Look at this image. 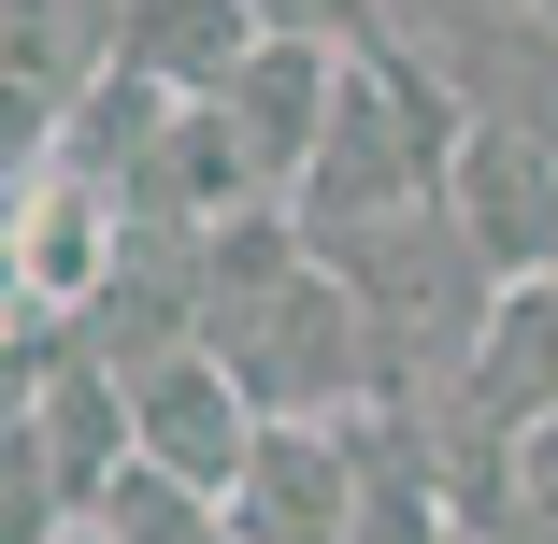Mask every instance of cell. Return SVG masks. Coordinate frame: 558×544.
Here are the masks:
<instances>
[{
  "instance_id": "10",
  "label": "cell",
  "mask_w": 558,
  "mask_h": 544,
  "mask_svg": "<svg viewBox=\"0 0 558 544\" xmlns=\"http://www.w3.org/2000/svg\"><path fill=\"white\" fill-rule=\"evenodd\" d=\"M100 544H244V530H230V501H186V487L130 473L116 501H100Z\"/></svg>"
},
{
  "instance_id": "2",
  "label": "cell",
  "mask_w": 558,
  "mask_h": 544,
  "mask_svg": "<svg viewBox=\"0 0 558 544\" xmlns=\"http://www.w3.org/2000/svg\"><path fill=\"white\" fill-rule=\"evenodd\" d=\"M544 415H558V287H515V301H487L473 359L444 373V401H429V445H444V487H459V516L501 487V459L530 445Z\"/></svg>"
},
{
  "instance_id": "9",
  "label": "cell",
  "mask_w": 558,
  "mask_h": 544,
  "mask_svg": "<svg viewBox=\"0 0 558 544\" xmlns=\"http://www.w3.org/2000/svg\"><path fill=\"white\" fill-rule=\"evenodd\" d=\"M258 44H272L258 0H186V15L144 0V15H130V72H158L172 100H230V86L258 72Z\"/></svg>"
},
{
  "instance_id": "7",
  "label": "cell",
  "mask_w": 558,
  "mask_h": 544,
  "mask_svg": "<svg viewBox=\"0 0 558 544\" xmlns=\"http://www.w3.org/2000/svg\"><path fill=\"white\" fill-rule=\"evenodd\" d=\"M130 58V15H86V0H29V15H0V116H15V172L58 158L72 100Z\"/></svg>"
},
{
  "instance_id": "4",
  "label": "cell",
  "mask_w": 558,
  "mask_h": 544,
  "mask_svg": "<svg viewBox=\"0 0 558 544\" xmlns=\"http://www.w3.org/2000/svg\"><path fill=\"white\" fill-rule=\"evenodd\" d=\"M130 215L72 186V172H15V330H86L100 287H116Z\"/></svg>"
},
{
  "instance_id": "8",
  "label": "cell",
  "mask_w": 558,
  "mask_h": 544,
  "mask_svg": "<svg viewBox=\"0 0 558 544\" xmlns=\"http://www.w3.org/2000/svg\"><path fill=\"white\" fill-rule=\"evenodd\" d=\"M230 530L244 544H344L359 530V430H258Z\"/></svg>"
},
{
  "instance_id": "5",
  "label": "cell",
  "mask_w": 558,
  "mask_h": 544,
  "mask_svg": "<svg viewBox=\"0 0 558 544\" xmlns=\"http://www.w3.org/2000/svg\"><path fill=\"white\" fill-rule=\"evenodd\" d=\"M444 230L473 244V273H487L501 301H515V287H558V158L473 130L459 172H444Z\"/></svg>"
},
{
  "instance_id": "12",
  "label": "cell",
  "mask_w": 558,
  "mask_h": 544,
  "mask_svg": "<svg viewBox=\"0 0 558 544\" xmlns=\"http://www.w3.org/2000/svg\"><path fill=\"white\" fill-rule=\"evenodd\" d=\"M72 544H100V530H72Z\"/></svg>"
},
{
  "instance_id": "11",
  "label": "cell",
  "mask_w": 558,
  "mask_h": 544,
  "mask_svg": "<svg viewBox=\"0 0 558 544\" xmlns=\"http://www.w3.org/2000/svg\"><path fill=\"white\" fill-rule=\"evenodd\" d=\"M473 530H501V544H558V415L501 459V487L473 501Z\"/></svg>"
},
{
  "instance_id": "6",
  "label": "cell",
  "mask_w": 558,
  "mask_h": 544,
  "mask_svg": "<svg viewBox=\"0 0 558 544\" xmlns=\"http://www.w3.org/2000/svg\"><path fill=\"white\" fill-rule=\"evenodd\" d=\"M130 445H144V473H158V487L230 501V487H244V459H258V401L186 344V359H158V373L130 387Z\"/></svg>"
},
{
  "instance_id": "3",
  "label": "cell",
  "mask_w": 558,
  "mask_h": 544,
  "mask_svg": "<svg viewBox=\"0 0 558 544\" xmlns=\"http://www.w3.org/2000/svg\"><path fill=\"white\" fill-rule=\"evenodd\" d=\"M444 86H459V116L558 158V15H530V0H487V15H415Z\"/></svg>"
},
{
  "instance_id": "1",
  "label": "cell",
  "mask_w": 558,
  "mask_h": 544,
  "mask_svg": "<svg viewBox=\"0 0 558 544\" xmlns=\"http://www.w3.org/2000/svg\"><path fill=\"white\" fill-rule=\"evenodd\" d=\"M201 359L258 401V430H359L387 415V330L373 301L301 244V215H244V230H215V301H201Z\"/></svg>"
}]
</instances>
